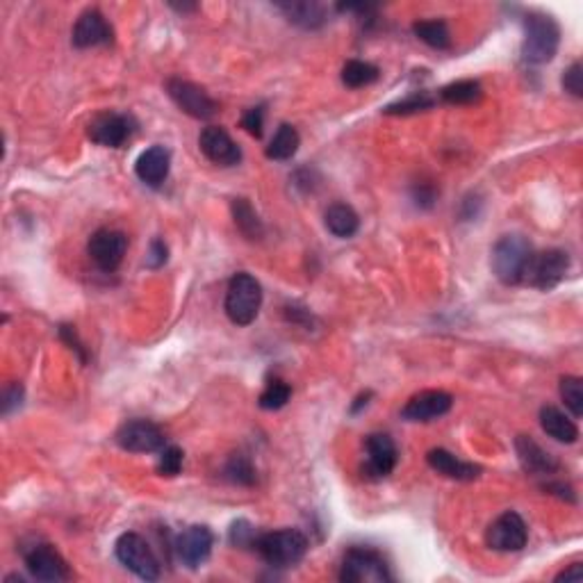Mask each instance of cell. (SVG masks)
<instances>
[{"label": "cell", "mask_w": 583, "mask_h": 583, "mask_svg": "<svg viewBox=\"0 0 583 583\" xmlns=\"http://www.w3.org/2000/svg\"><path fill=\"white\" fill-rule=\"evenodd\" d=\"M561 46V25L552 14L544 12H529L524 16V39L522 60L526 65H547L556 57Z\"/></svg>", "instance_id": "1"}, {"label": "cell", "mask_w": 583, "mask_h": 583, "mask_svg": "<svg viewBox=\"0 0 583 583\" xmlns=\"http://www.w3.org/2000/svg\"><path fill=\"white\" fill-rule=\"evenodd\" d=\"M253 549L272 568H292L308 553V538L299 529L269 531L257 535Z\"/></svg>", "instance_id": "2"}, {"label": "cell", "mask_w": 583, "mask_h": 583, "mask_svg": "<svg viewBox=\"0 0 583 583\" xmlns=\"http://www.w3.org/2000/svg\"><path fill=\"white\" fill-rule=\"evenodd\" d=\"M534 257V247L524 235H504L492 248V272L504 285H518Z\"/></svg>", "instance_id": "3"}, {"label": "cell", "mask_w": 583, "mask_h": 583, "mask_svg": "<svg viewBox=\"0 0 583 583\" xmlns=\"http://www.w3.org/2000/svg\"><path fill=\"white\" fill-rule=\"evenodd\" d=\"M262 306V287L251 274L239 272L231 278L226 290V315L235 326H248L256 322Z\"/></svg>", "instance_id": "4"}, {"label": "cell", "mask_w": 583, "mask_h": 583, "mask_svg": "<svg viewBox=\"0 0 583 583\" xmlns=\"http://www.w3.org/2000/svg\"><path fill=\"white\" fill-rule=\"evenodd\" d=\"M340 581L344 583H386L392 581L390 565L381 553L370 547H353L346 552L340 568Z\"/></svg>", "instance_id": "5"}, {"label": "cell", "mask_w": 583, "mask_h": 583, "mask_svg": "<svg viewBox=\"0 0 583 583\" xmlns=\"http://www.w3.org/2000/svg\"><path fill=\"white\" fill-rule=\"evenodd\" d=\"M114 553H117V561L126 570H130L135 577L144 579V581L160 579V561L155 559L151 544L135 531L119 535V540L114 543Z\"/></svg>", "instance_id": "6"}, {"label": "cell", "mask_w": 583, "mask_h": 583, "mask_svg": "<svg viewBox=\"0 0 583 583\" xmlns=\"http://www.w3.org/2000/svg\"><path fill=\"white\" fill-rule=\"evenodd\" d=\"M570 269V256L561 248H549V251L534 253L529 267L524 272L526 285L535 287L540 292H549L559 285Z\"/></svg>", "instance_id": "7"}, {"label": "cell", "mask_w": 583, "mask_h": 583, "mask_svg": "<svg viewBox=\"0 0 583 583\" xmlns=\"http://www.w3.org/2000/svg\"><path fill=\"white\" fill-rule=\"evenodd\" d=\"M167 94L173 103L178 105L180 112L198 121H208L217 114V100L208 94V91L198 87V84L189 83L183 78H171L167 83Z\"/></svg>", "instance_id": "8"}, {"label": "cell", "mask_w": 583, "mask_h": 583, "mask_svg": "<svg viewBox=\"0 0 583 583\" xmlns=\"http://www.w3.org/2000/svg\"><path fill=\"white\" fill-rule=\"evenodd\" d=\"M526 543H529V529H526L522 515L515 513V510L501 513L485 531V544L492 552H522Z\"/></svg>", "instance_id": "9"}, {"label": "cell", "mask_w": 583, "mask_h": 583, "mask_svg": "<svg viewBox=\"0 0 583 583\" xmlns=\"http://www.w3.org/2000/svg\"><path fill=\"white\" fill-rule=\"evenodd\" d=\"M126 251H128V238L126 232L112 231V228H100L90 238V244H87V253L94 260L96 267L100 272L109 274L117 272L124 262Z\"/></svg>", "instance_id": "10"}, {"label": "cell", "mask_w": 583, "mask_h": 583, "mask_svg": "<svg viewBox=\"0 0 583 583\" xmlns=\"http://www.w3.org/2000/svg\"><path fill=\"white\" fill-rule=\"evenodd\" d=\"M117 445L130 454H155L164 447L167 438H164L162 429L149 420H130L119 426L117 435H114Z\"/></svg>", "instance_id": "11"}, {"label": "cell", "mask_w": 583, "mask_h": 583, "mask_svg": "<svg viewBox=\"0 0 583 583\" xmlns=\"http://www.w3.org/2000/svg\"><path fill=\"white\" fill-rule=\"evenodd\" d=\"M214 547V534L203 526V524H192L183 534L176 535V543H173V549H176V556H178L180 563L189 570L201 568L205 561L210 559Z\"/></svg>", "instance_id": "12"}, {"label": "cell", "mask_w": 583, "mask_h": 583, "mask_svg": "<svg viewBox=\"0 0 583 583\" xmlns=\"http://www.w3.org/2000/svg\"><path fill=\"white\" fill-rule=\"evenodd\" d=\"M23 561L28 572L39 581H66L69 579V565L62 559L60 552L53 544L35 543L23 552Z\"/></svg>", "instance_id": "13"}, {"label": "cell", "mask_w": 583, "mask_h": 583, "mask_svg": "<svg viewBox=\"0 0 583 583\" xmlns=\"http://www.w3.org/2000/svg\"><path fill=\"white\" fill-rule=\"evenodd\" d=\"M135 133L133 117L121 112H105L90 124V139L105 149H119Z\"/></svg>", "instance_id": "14"}, {"label": "cell", "mask_w": 583, "mask_h": 583, "mask_svg": "<svg viewBox=\"0 0 583 583\" xmlns=\"http://www.w3.org/2000/svg\"><path fill=\"white\" fill-rule=\"evenodd\" d=\"M365 474L370 479H386L395 472L399 451H396L395 440L387 433H371L365 440Z\"/></svg>", "instance_id": "15"}, {"label": "cell", "mask_w": 583, "mask_h": 583, "mask_svg": "<svg viewBox=\"0 0 583 583\" xmlns=\"http://www.w3.org/2000/svg\"><path fill=\"white\" fill-rule=\"evenodd\" d=\"M454 405V396L445 390H424L411 396L401 408V417L405 422H433L447 415Z\"/></svg>", "instance_id": "16"}, {"label": "cell", "mask_w": 583, "mask_h": 583, "mask_svg": "<svg viewBox=\"0 0 583 583\" xmlns=\"http://www.w3.org/2000/svg\"><path fill=\"white\" fill-rule=\"evenodd\" d=\"M198 146H201L203 155L210 162L219 164V167H235L242 160V151L231 135L222 128V126H208L203 128L201 137H198Z\"/></svg>", "instance_id": "17"}, {"label": "cell", "mask_w": 583, "mask_h": 583, "mask_svg": "<svg viewBox=\"0 0 583 583\" xmlns=\"http://www.w3.org/2000/svg\"><path fill=\"white\" fill-rule=\"evenodd\" d=\"M114 32L112 25L108 23L99 10H84L78 16L71 32V41L75 48H94V46H108L112 44Z\"/></svg>", "instance_id": "18"}, {"label": "cell", "mask_w": 583, "mask_h": 583, "mask_svg": "<svg viewBox=\"0 0 583 583\" xmlns=\"http://www.w3.org/2000/svg\"><path fill=\"white\" fill-rule=\"evenodd\" d=\"M515 454H518L519 465L524 467V472H529L534 476H553L561 470V463L549 454L547 449L538 445L531 435H518L515 438Z\"/></svg>", "instance_id": "19"}, {"label": "cell", "mask_w": 583, "mask_h": 583, "mask_svg": "<svg viewBox=\"0 0 583 583\" xmlns=\"http://www.w3.org/2000/svg\"><path fill=\"white\" fill-rule=\"evenodd\" d=\"M169 169H171V153L160 144L144 151L135 162L137 178L149 187H160L169 178Z\"/></svg>", "instance_id": "20"}, {"label": "cell", "mask_w": 583, "mask_h": 583, "mask_svg": "<svg viewBox=\"0 0 583 583\" xmlns=\"http://www.w3.org/2000/svg\"><path fill=\"white\" fill-rule=\"evenodd\" d=\"M426 463H429V467L433 472L454 481H474L481 476L479 465L465 463L458 456H454L447 449H440V447H438V449H431L429 454H426Z\"/></svg>", "instance_id": "21"}, {"label": "cell", "mask_w": 583, "mask_h": 583, "mask_svg": "<svg viewBox=\"0 0 583 583\" xmlns=\"http://www.w3.org/2000/svg\"><path fill=\"white\" fill-rule=\"evenodd\" d=\"M540 426L549 438H553L556 442H563V445H574L579 440V426L563 411H559L556 405H543L540 408Z\"/></svg>", "instance_id": "22"}, {"label": "cell", "mask_w": 583, "mask_h": 583, "mask_svg": "<svg viewBox=\"0 0 583 583\" xmlns=\"http://www.w3.org/2000/svg\"><path fill=\"white\" fill-rule=\"evenodd\" d=\"M278 10L285 12L290 23L306 28V30L322 28L328 21V10L324 5H319V3H281Z\"/></svg>", "instance_id": "23"}, {"label": "cell", "mask_w": 583, "mask_h": 583, "mask_svg": "<svg viewBox=\"0 0 583 583\" xmlns=\"http://www.w3.org/2000/svg\"><path fill=\"white\" fill-rule=\"evenodd\" d=\"M324 223H326L328 232H333L335 238L349 239L353 238L361 228V219H358L356 210L346 203H333L324 213Z\"/></svg>", "instance_id": "24"}, {"label": "cell", "mask_w": 583, "mask_h": 583, "mask_svg": "<svg viewBox=\"0 0 583 583\" xmlns=\"http://www.w3.org/2000/svg\"><path fill=\"white\" fill-rule=\"evenodd\" d=\"M231 210H232V219H235V226H238V231L242 232L244 238L247 239H262V235H265V226H262L260 217H257V213L253 210V205L248 203V198H235V201L231 203Z\"/></svg>", "instance_id": "25"}, {"label": "cell", "mask_w": 583, "mask_h": 583, "mask_svg": "<svg viewBox=\"0 0 583 583\" xmlns=\"http://www.w3.org/2000/svg\"><path fill=\"white\" fill-rule=\"evenodd\" d=\"M299 146H301V137H299L297 128L290 124H283L276 130L272 142H269L267 158L276 160V162H285V160H292L297 155Z\"/></svg>", "instance_id": "26"}, {"label": "cell", "mask_w": 583, "mask_h": 583, "mask_svg": "<svg viewBox=\"0 0 583 583\" xmlns=\"http://www.w3.org/2000/svg\"><path fill=\"white\" fill-rule=\"evenodd\" d=\"M413 32L420 41L435 50H447L451 46V32L449 25L445 21L431 19V21H415L413 23Z\"/></svg>", "instance_id": "27"}, {"label": "cell", "mask_w": 583, "mask_h": 583, "mask_svg": "<svg viewBox=\"0 0 583 583\" xmlns=\"http://www.w3.org/2000/svg\"><path fill=\"white\" fill-rule=\"evenodd\" d=\"M483 96V87L476 80H458L440 90V100L449 105H472L481 100Z\"/></svg>", "instance_id": "28"}, {"label": "cell", "mask_w": 583, "mask_h": 583, "mask_svg": "<svg viewBox=\"0 0 583 583\" xmlns=\"http://www.w3.org/2000/svg\"><path fill=\"white\" fill-rule=\"evenodd\" d=\"M379 69L370 62L362 60H349L342 69V83L349 87V90H361V87H367V84L376 83L379 80Z\"/></svg>", "instance_id": "29"}, {"label": "cell", "mask_w": 583, "mask_h": 583, "mask_svg": "<svg viewBox=\"0 0 583 583\" xmlns=\"http://www.w3.org/2000/svg\"><path fill=\"white\" fill-rule=\"evenodd\" d=\"M433 105H435V99L429 94V91H415V94L405 96L404 100L390 103L383 112L392 114V117H405V114L424 112V109H431Z\"/></svg>", "instance_id": "30"}, {"label": "cell", "mask_w": 583, "mask_h": 583, "mask_svg": "<svg viewBox=\"0 0 583 583\" xmlns=\"http://www.w3.org/2000/svg\"><path fill=\"white\" fill-rule=\"evenodd\" d=\"M561 399H563L565 408L572 413V417L583 415V386L579 376H563L561 379Z\"/></svg>", "instance_id": "31"}, {"label": "cell", "mask_w": 583, "mask_h": 583, "mask_svg": "<svg viewBox=\"0 0 583 583\" xmlns=\"http://www.w3.org/2000/svg\"><path fill=\"white\" fill-rule=\"evenodd\" d=\"M292 396V387L287 386L285 381H269L267 387L262 390L260 399H257V405H260L262 411H281L283 405L290 401Z\"/></svg>", "instance_id": "32"}, {"label": "cell", "mask_w": 583, "mask_h": 583, "mask_svg": "<svg viewBox=\"0 0 583 583\" xmlns=\"http://www.w3.org/2000/svg\"><path fill=\"white\" fill-rule=\"evenodd\" d=\"M226 479L238 485H253L256 483V467L244 454H235L226 463Z\"/></svg>", "instance_id": "33"}, {"label": "cell", "mask_w": 583, "mask_h": 583, "mask_svg": "<svg viewBox=\"0 0 583 583\" xmlns=\"http://www.w3.org/2000/svg\"><path fill=\"white\" fill-rule=\"evenodd\" d=\"M183 470V449L178 447H162L160 449L158 472L162 476H178Z\"/></svg>", "instance_id": "34"}, {"label": "cell", "mask_w": 583, "mask_h": 583, "mask_svg": "<svg viewBox=\"0 0 583 583\" xmlns=\"http://www.w3.org/2000/svg\"><path fill=\"white\" fill-rule=\"evenodd\" d=\"M563 90L568 91V94H572L574 99H581L583 96V66L581 62H574V65H570V69H565L563 74Z\"/></svg>", "instance_id": "35"}, {"label": "cell", "mask_w": 583, "mask_h": 583, "mask_svg": "<svg viewBox=\"0 0 583 583\" xmlns=\"http://www.w3.org/2000/svg\"><path fill=\"white\" fill-rule=\"evenodd\" d=\"M256 538V529H253L248 522H244V519H239V522H235L231 526V543L235 544V547H253Z\"/></svg>", "instance_id": "36"}, {"label": "cell", "mask_w": 583, "mask_h": 583, "mask_svg": "<svg viewBox=\"0 0 583 583\" xmlns=\"http://www.w3.org/2000/svg\"><path fill=\"white\" fill-rule=\"evenodd\" d=\"M242 126L247 128L248 135L253 137H260L262 126H265V108H251L247 114H244Z\"/></svg>", "instance_id": "37"}, {"label": "cell", "mask_w": 583, "mask_h": 583, "mask_svg": "<svg viewBox=\"0 0 583 583\" xmlns=\"http://www.w3.org/2000/svg\"><path fill=\"white\" fill-rule=\"evenodd\" d=\"M169 257V248L162 239H153L149 248V256H146V267L151 269H160L167 262Z\"/></svg>", "instance_id": "38"}, {"label": "cell", "mask_w": 583, "mask_h": 583, "mask_svg": "<svg viewBox=\"0 0 583 583\" xmlns=\"http://www.w3.org/2000/svg\"><path fill=\"white\" fill-rule=\"evenodd\" d=\"M21 404H23V387L19 383L5 387V392H3V415H10Z\"/></svg>", "instance_id": "39"}, {"label": "cell", "mask_w": 583, "mask_h": 583, "mask_svg": "<svg viewBox=\"0 0 583 583\" xmlns=\"http://www.w3.org/2000/svg\"><path fill=\"white\" fill-rule=\"evenodd\" d=\"M543 490H547L549 494H556V497H561V500L577 501V494H574L572 485L563 483V481H547V483L543 485Z\"/></svg>", "instance_id": "40"}, {"label": "cell", "mask_w": 583, "mask_h": 583, "mask_svg": "<svg viewBox=\"0 0 583 583\" xmlns=\"http://www.w3.org/2000/svg\"><path fill=\"white\" fill-rule=\"evenodd\" d=\"M60 335H62V340H65L66 344H69L71 349H74V352L78 353L80 361H83V362L87 361V356H84V352H83V344H80V340H78V335H75V328L74 326H62Z\"/></svg>", "instance_id": "41"}, {"label": "cell", "mask_w": 583, "mask_h": 583, "mask_svg": "<svg viewBox=\"0 0 583 583\" xmlns=\"http://www.w3.org/2000/svg\"><path fill=\"white\" fill-rule=\"evenodd\" d=\"M415 201H417V205H422V208H429V205H433V201H435L433 187H426V185L417 187L415 189Z\"/></svg>", "instance_id": "42"}, {"label": "cell", "mask_w": 583, "mask_h": 583, "mask_svg": "<svg viewBox=\"0 0 583 583\" xmlns=\"http://www.w3.org/2000/svg\"><path fill=\"white\" fill-rule=\"evenodd\" d=\"M581 577H583V568L579 563H574L570 565L568 570H563V572L556 577V581H581Z\"/></svg>", "instance_id": "43"}, {"label": "cell", "mask_w": 583, "mask_h": 583, "mask_svg": "<svg viewBox=\"0 0 583 583\" xmlns=\"http://www.w3.org/2000/svg\"><path fill=\"white\" fill-rule=\"evenodd\" d=\"M370 392H367V395H362L361 396V399H358V404L356 405H353V408H352V413H358V408H362V405H367V404H370V401H367V399H370Z\"/></svg>", "instance_id": "44"}, {"label": "cell", "mask_w": 583, "mask_h": 583, "mask_svg": "<svg viewBox=\"0 0 583 583\" xmlns=\"http://www.w3.org/2000/svg\"><path fill=\"white\" fill-rule=\"evenodd\" d=\"M176 12H194L196 10V5H171Z\"/></svg>", "instance_id": "45"}]
</instances>
